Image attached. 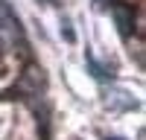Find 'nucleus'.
<instances>
[{"label": "nucleus", "mask_w": 146, "mask_h": 140, "mask_svg": "<svg viewBox=\"0 0 146 140\" xmlns=\"http://www.w3.org/2000/svg\"><path fill=\"white\" fill-rule=\"evenodd\" d=\"M62 29H64V41L67 44L76 41V35H73V29H70V18H62Z\"/></svg>", "instance_id": "obj_5"}, {"label": "nucleus", "mask_w": 146, "mask_h": 140, "mask_svg": "<svg viewBox=\"0 0 146 140\" xmlns=\"http://www.w3.org/2000/svg\"><path fill=\"white\" fill-rule=\"evenodd\" d=\"M88 64H91V70H94V79H111V73H105V67L100 64V61H96V58H88Z\"/></svg>", "instance_id": "obj_4"}, {"label": "nucleus", "mask_w": 146, "mask_h": 140, "mask_svg": "<svg viewBox=\"0 0 146 140\" xmlns=\"http://www.w3.org/2000/svg\"><path fill=\"white\" fill-rule=\"evenodd\" d=\"M111 140H120V137H111Z\"/></svg>", "instance_id": "obj_6"}, {"label": "nucleus", "mask_w": 146, "mask_h": 140, "mask_svg": "<svg viewBox=\"0 0 146 140\" xmlns=\"http://www.w3.org/2000/svg\"><path fill=\"white\" fill-rule=\"evenodd\" d=\"M108 108H114V111H129V108H135V99H131L129 93L117 90L114 96H108Z\"/></svg>", "instance_id": "obj_3"}, {"label": "nucleus", "mask_w": 146, "mask_h": 140, "mask_svg": "<svg viewBox=\"0 0 146 140\" xmlns=\"http://www.w3.org/2000/svg\"><path fill=\"white\" fill-rule=\"evenodd\" d=\"M38 85H44V70L41 67H29L27 73H23V79L18 82V90H23V93H32V96H38Z\"/></svg>", "instance_id": "obj_2"}, {"label": "nucleus", "mask_w": 146, "mask_h": 140, "mask_svg": "<svg viewBox=\"0 0 146 140\" xmlns=\"http://www.w3.org/2000/svg\"><path fill=\"white\" fill-rule=\"evenodd\" d=\"M111 15H114V23L123 38H129L131 35V6H126L123 0H114L111 3Z\"/></svg>", "instance_id": "obj_1"}]
</instances>
